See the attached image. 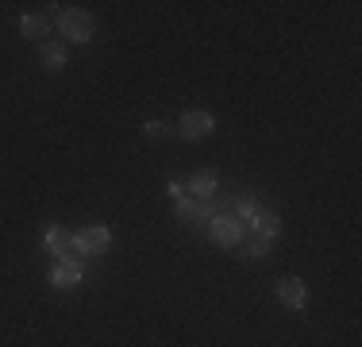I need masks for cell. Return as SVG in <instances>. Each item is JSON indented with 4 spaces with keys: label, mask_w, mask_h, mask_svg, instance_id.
<instances>
[{
    "label": "cell",
    "mask_w": 362,
    "mask_h": 347,
    "mask_svg": "<svg viewBox=\"0 0 362 347\" xmlns=\"http://www.w3.org/2000/svg\"><path fill=\"white\" fill-rule=\"evenodd\" d=\"M112 243V232L108 224H85L81 232H74V243H70V258L74 263H81V258L89 255H105Z\"/></svg>",
    "instance_id": "1"
},
{
    "label": "cell",
    "mask_w": 362,
    "mask_h": 347,
    "mask_svg": "<svg viewBox=\"0 0 362 347\" xmlns=\"http://www.w3.org/2000/svg\"><path fill=\"white\" fill-rule=\"evenodd\" d=\"M58 35L70 42H89L97 35V20H93L85 8H62L58 12Z\"/></svg>",
    "instance_id": "2"
},
{
    "label": "cell",
    "mask_w": 362,
    "mask_h": 347,
    "mask_svg": "<svg viewBox=\"0 0 362 347\" xmlns=\"http://www.w3.org/2000/svg\"><path fill=\"white\" fill-rule=\"evenodd\" d=\"M209 132H216V116L204 108H189L185 116L177 120V135L185 139V143H201Z\"/></svg>",
    "instance_id": "3"
},
{
    "label": "cell",
    "mask_w": 362,
    "mask_h": 347,
    "mask_svg": "<svg viewBox=\"0 0 362 347\" xmlns=\"http://www.w3.org/2000/svg\"><path fill=\"white\" fill-rule=\"evenodd\" d=\"M212 216H216V201L212 197H189V201L177 205V220L193 224V228H209Z\"/></svg>",
    "instance_id": "4"
},
{
    "label": "cell",
    "mask_w": 362,
    "mask_h": 347,
    "mask_svg": "<svg viewBox=\"0 0 362 347\" xmlns=\"http://www.w3.org/2000/svg\"><path fill=\"white\" fill-rule=\"evenodd\" d=\"M243 232H247V224L235 220V216H228V212H216L209 224V236L216 239L220 247H239V243H243Z\"/></svg>",
    "instance_id": "5"
},
{
    "label": "cell",
    "mask_w": 362,
    "mask_h": 347,
    "mask_svg": "<svg viewBox=\"0 0 362 347\" xmlns=\"http://www.w3.org/2000/svg\"><path fill=\"white\" fill-rule=\"evenodd\" d=\"M274 293H278V301H281L286 309H293V312H300V309L308 305V285H305V278H297V274L278 278Z\"/></svg>",
    "instance_id": "6"
},
{
    "label": "cell",
    "mask_w": 362,
    "mask_h": 347,
    "mask_svg": "<svg viewBox=\"0 0 362 347\" xmlns=\"http://www.w3.org/2000/svg\"><path fill=\"white\" fill-rule=\"evenodd\" d=\"M39 62L47 74H58V69H66L70 62V55H66V42L62 39H42L39 42Z\"/></svg>",
    "instance_id": "7"
},
{
    "label": "cell",
    "mask_w": 362,
    "mask_h": 347,
    "mask_svg": "<svg viewBox=\"0 0 362 347\" xmlns=\"http://www.w3.org/2000/svg\"><path fill=\"white\" fill-rule=\"evenodd\" d=\"M50 285H54V290H74V285H81V263L58 258L54 271H50Z\"/></svg>",
    "instance_id": "8"
},
{
    "label": "cell",
    "mask_w": 362,
    "mask_h": 347,
    "mask_svg": "<svg viewBox=\"0 0 362 347\" xmlns=\"http://www.w3.org/2000/svg\"><path fill=\"white\" fill-rule=\"evenodd\" d=\"M70 243H74V236L62 228V224H50L47 236H42V247L54 255V263H58V258H70Z\"/></svg>",
    "instance_id": "9"
},
{
    "label": "cell",
    "mask_w": 362,
    "mask_h": 347,
    "mask_svg": "<svg viewBox=\"0 0 362 347\" xmlns=\"http://www.w3.org/2000/svg\"><path fill=\"white\" fill-rule=\"evenodd\" d=\"M247 224H251L255 236H266V239H278L281 236V220H278V212H270V208H258Z\"/></svg>",
    "instance_id": "10"
},
{
    "label": "cell",
    "mask_w": 362,
    "mask_h": 347,
    "mask_svg": "<svg viewBox=\"0 0 362 347\" xmlns=\"http://www.w3.org/2000/svg\"><path fill=\"white\" fill-rule=\"evenodd\" d=\"M189 197H212L216 193V174L212 170H197L193 178H189Z\"/></svg>",
    "instance_id": "11"
},
{
    "label": "cell",
    "mask_w": 362,
    "mask_h": 347,
    "mask_svg": "<svg viewBox=\"0 0 362 347\" xmlns=\"http://www.w3.org/2000/svg\"><path fill=\"white\" fill-rule=\"evenodd\" d=\"M47 28H50V23H47V16H20V31L23 35H28V39H35V42H42V39H47Z\"/></svg>",
    "instance_id": "12"
},
{
    "label": "cell",
    "mask_w": 362,
    "mask_h": 347,
    "mask_svg": "<svg viewBox=\"0 0 362 347\" xmlns=\"http://www.w3.org/2000/svg\"><path fill=\"white\" fill-rule=\"evenodd\" d=\"M270 243L274 239L255 236V232H251V239H247V255H251V258H266V255H270Z\"/></svg>",
    "instance_id": "13"
},
{
    "label": "cell",
    "mask_w": 362,
    "mask_h": 347,
    "mask_svg": "<svg viewBox=\"0 0 362 347\" xmlns=\"http://www.w3.org/2000/svg\"><path fill=\"white\" fill-rule=\"evenodd\" d=\"M255 212H258L255 193H247V197H239V201H235V220H251Z\"/></svg>",
    "instance_id": "14"
},
{
    "label": "cell",
    "mask_w": 362,
    "mask_h": 347,
    "mask_svg": "<svg viewBox=\"0 0 362 347\" xmlns=\"http://www.w3.org/2000/svg\"><path fill=\"white\" fill-rule=\"evenodd\" d=\"M166 132H170L166 120H146V124H143V135H146V139H162Z\"/></svg>",
    "instance_id": "15"
},
{
    "label": "cell",
    "mask_w": 362,
    "mask_h": 347,
    "mask_svg": "<svg viewBox=\"0 0 362 347\" xmlns=\"http://www.w3.org/2000/svg\"><path fill=\"white\" fill-rule=\"evenodd\" d=\"M170 197H174V201L181 205V201H189V189L181 186V181H170Z\"/></svg>",
    "instance_id": "16"
}]
</instances>
